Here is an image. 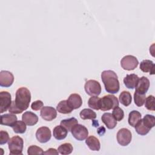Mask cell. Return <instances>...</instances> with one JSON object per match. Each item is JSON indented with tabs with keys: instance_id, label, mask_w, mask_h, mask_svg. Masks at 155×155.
<instances>
[{
	"instance_id": "1",
	"label": "cell",
	"mask_w": 155,
	"mask_h": 155,
	"mask_svg": "<svg viewBox=\"0 0 155 155\" xmlns=\"http://www.w3.org/2000/svg\"><path fill=\"white\" fill-rule=\"evenodd\" d=\"M101 79L107 92L117 93L120 88L119 81L116 73L113 70H104L101 73Z\"/></svg>"
},
{
	"instance_id": "2",
	"label": "cell",
	"mask_w": 155,
	"mask_h": 155,
	"mask_svg": "<svg viewBox=\"0 0 155 155\" xmlns=\"http://www.w3.org/2000/svg\"><path fill=\"white\" fill-rule=\"evenodd\" d=\"M31 101V93L28 88L22 87L16 91L15 102L16 107L22 111L26 110Z\"/></svg>"
},
{
	"instance_id": "3",
	"label": "cell",
	"mask_w": 155,
	"mask_h": 155,
	"mask_svg": "<svg viewBox=\"0 0 155 155\" xmlns=\"http://www.w3.org/2000/svg\"><path fill=\"white\" fill-rule=\"evenodd\" d=\"M10 154L19 155L22 154L24 140L22 137L18 136L12 137L8 141Z\"/></svg>"
},
{
	"instance_id": "4",
	"label": "cell",
	"mask_w": 155,
	"mask_h": 155,
	"mask_svg": "<svg viewBox=\"0 0 155 155\" xmlns=\"http://www.w3.org/2000/svg\"><path fill=\"white\" fill-rule=\"evenodd\" d=\"M118 106V99L114 95L107 94L100 99L99 107L102 111H108Z\"/></svg>"
},
{
	"instance_id": "5",
	"label": "cell",
	"mask_w": 155,
	"mask_h": 155,
	"mask_svg": "<svg viewBox=\"0 0 155 155\" xmlns=\"http://www.w3.org/2000/svg\"><path fill=\"white\" fill-rule=\"evenodd\" d=\"M84 89L86 93L90 96H97L101 92L100 83L94 79L87 81L85 84Z\"/></svg>"
},
{
	"instance_id": "6",
	"label": "cell",
	"mask_w": 155,
	"mask_h": 155,
	"mask_svg": "<svg viewBox=\"0 0 155 155\" xmlns=\"http://www.w3.org/2000/svg\"><path fill=\"white\" fill-rule=\"evenodd\" d=\"M139 61L133 55H126L120 61V65L125 70H133L137 67Z\"/></svg>"
},
{
	"instance_id": "7",
	"label": "cell",
	"mask_w": 155,
	"mask_h": 155,
	"mask_svg": "<svg viewBox=\"0 0 155 155\" xmlns=\"http://www.w3.org/2000/svg\"><path fill=\"white\" fill-rule=\"evenodd\" d=\"M116 137L118 143L121 146L125 147L128 145L131 142L132 134L128 129L126 128H122L118 131Z\"/></svg>"
},
{
	"instance_id": "8",
	"label": "cell",
	"mask_w": 155,
	"mask_h": 155,
	"mask_svg": "<svg viewBox=\"0 0 155 155\" xmlns=\"http://www.w3.org/2000/svg\"><path fill=\"white\" fill-rule=\"evenodd\" d=\"M71 133L73 136L78 140H85L88 135L87 128L81 124H77L71 130Z\"/></svg>"
},
{
	"instance_id": "9",
	"label": "cell",
	"mask_w": 155,
	"mask_h": 155,
	"mask_svg": "<svg viewBox=\"0 0 155 155\" xmlns=\"http://www.w3.org/2000/svg\"><path fill=\"white\" fill-rule=\"evenodd\" d=\"M12 97L10 93L6 91L0 92V113H2L9 109L12 104Z\"/></svg>"
},
{
	"instance_id": "10",
	"label": "cell",
	"mask_w": 155,
	"mask_h": 155,
	"mask_svg": "<svg viewBox=\"0 0 155 155\" xmlns=\"http://www.w3.org/2000/svg\"><path fill=\"white\" fill-rule=\"evenodd\" d=\"M51 137L50 129L47 127H39L36 132V137L41 143L47 142Z\"/></svg>"
},
{
	"instance_id": "11",
	"label": "cell",
	"mask_w": 155,
	"mask_h": 155,
	"mask_svg": "<svg viewBox=\"0 0 155 155\" xmlns=\"http://www.w3.org/2000/svg\"><path fill=\"white\" fill-rule=\"evenodd\" d=\"M14 81L13 74L8 71L2 70L0 72V85L3 87H10Z\"/></svg>"
},
{
	"instance_id": "12",
	"label": "cell",
	"mask_w": 155,
	"mask_h": 155,
	"mask_svg": "<svg viewBox=\"0 0 155 155\" xmlns=\"http://www.w3.org/2000/svg\"><path fill=\"white\" fill-rule=\"evenodd\" d=\"M40 115L43 119L47 121H51L56 117L57 111L52 107L45 106L41 108Z\"/></svg>"
},
{
	"instance_id": "13",
	"label": "cell",
	"mask_w": 155,
	"mask_h": 155,
	"mask_svg": "<svg viewBox=\"0 0 155 155\" xmlns=\"http://www.w3.org/2000/svg\"><path fill=\"white\" fill-rule=\"evenodd\" d=\"M149 87V79L145 76H142L140 79H139L137 82V84L135 87V92L141 94H145L148 91Z\"/></svg>"
},
{
	"instance_id": "14",
	"label": "cell",
	"mask_w": 155,
	"mask_h": 155,
	"mask_svg": "<svg viewBox=\"0 0 155 155\" xmlns=\"http://www.w3.org/2000/svg\"><path fill=\"white\" fill-rule=\"evenodd\" d=\"M69 105L73 109H78L81 107L82 100L81 96L77 93L71 94L67 100Z\"/></svg>"
},
{
	"instance_id": "15",
	"label": "cell",
	"mask_w": 155,
	"mask_h": 155,
	"mask_svg": "<svg viewBox=\"0 0 155 155\" xmlns=\"http://www.w3.org/2000/svg\"><path fill=\"white\" fill-rule=\"evenodd\" d=\"M22 120L28 126H33L37 124L38 117L31 111H25L22 116Z\"/></svg>"
},
{
	"instance_id": "16",
	"label": "cell",
	"mask_w": 155,
	"mask_h": 155,
	"mask_svg": "<svg viewBox=\"0 0 155 155\" xmlns=\"http://www.w3.org/2000/svg\"><path fill=\"white\" fill-rule=\"evenodd\" d=\"M101 120L108 129H113L117 125V120L110 113H104L101 117Z\"/></svg>"
},
{
	"instance_id": "17",
	"label": "cell",
	"mask_w": 155,
	"mask_h": 155,
	"mask_svg": "<svg viewBox=\"0 0 155 155\" xmlns=\"http://www.w3.org/2000/svg\"><path fill=\"white\" fill-rule=\"evenodd\" d=\"M139 77L136 74H127V76L124 79V85L127 88L130 89H133L135 88L137 82L139 80Z\"/></svg>"
},
{
	"instance_id": "18",
	"label": "cell",
	"mask_w": 155,
	"mask_h": 155,
	"mask_svg": "<svg viewBox=\"0 0 155 155\" xmlns=\"http://www.w3.org/2000/svg\"><path fill=\"white\" fill-rule=\"evenodd\" d=\"M17 121V117L15 114H4L1 116L0 123L1 125L12 127Z\"/></svg>"
},
{
	"instance_id": "19",
	"label": "cell",
	"mask_w": 155,
	"mask_h": 155,
	"mask_svg": "<svg viewBox=\"0 0 155 155\" xmlns=\"http://www.w3.org/2000/svg\"><path fill=\"white\" fill-rule=\"evenodd\" d=\"M85 143L88 148L94 151H97L101 148V143L99 139L94 136H90L86 138Z\"/></svg>"
},
{
	"instance_id": "20",
	"label": "cell",
	"mask_w": 155,
	"mask_h": 155,
	"mask_svg": "<svg viewBox=\"0 0 155 155\" xmlns=\"http://www.w3.org/2000/svg\"><path fill=\"white\" fill-rule=\"evenodd\" d=\"M140 69L144 73L150 72V74H154V64L148 59L143 60L140 63Z\"/></svg>"
},
{
	"instance_id": "21",
	"label": "cell",
	"mask_w": 155,
	"mask_h": 155,
	"mask_svg": "<svg viewBox=\"0 0 155 155\" xmlns=\"http://www.w3.org/2000/svg\"><path fill=\"white\" fill-rule=\"evenodd\" d=\"M68 131L61 125H57L53 128V134L54 137L57 140H62L67 135Z\"/></svg>"
},
{
	"instance_id": "22",
	"label": "cell",
	"mask_w": 155,
	"mask_h": 155,
	"mask_svg": "<svg viewBox=\"0 0 155 155\" xmlns=\"http://www.w3.org/2000/svg\"><path fill=\"white\" fill-rule=\"evenodd\" d=\"M57 111L62 114L70 113L73 109L69 105L67 100H63L60 101L56 107Z\"/></svg>"
},
{
	"instance_id": "23",
	"label": "cell",
	"mask_w": 155,
	"mask_h": 155,
	"mask_svg": "<svg viewBox=\"0 0 155 155\" xmlns=\"http://www.w3.org/2000/svg\"><path fill=\"white\" fill-rule=\"evenodd\" d=\"M141 119V114L137 110L131 111L128 115V124L131 127H134L137 123Z\"/></svg>"
},
{
	"instance_id": "24",
	"label": "cell",
	"mask_w": 155,
	"mask_h": 155,
	"mask_svg": "<svg viewBox=\"0 0 155 155\" xmlns=\"http://www.w3.org/2000/svg\"><path fill=\"white\" fill-rule=\"evenodd\" d=\"M119 99L120 102L124 106L128 107L130 105L132 101L131 93L127 91H123L119 95Z\"/></svg>"
},
{
	"instance_id": "25",
	"label": "cell",
	"mask_w": 155,
	"mask_h": 155,
	"mask_svg": "<svg viewBox=\"0 0 155 155\" xmlns=\"http://www.w3.org/2000/svg\"><path fill=\"white\" fill-rule=\"evenodd\" d=\"M77 124H78V121L75 117L63 119L60 122V124L64 127L68 131V132L71 131V128Z\"/></svg>"
},
{
	"instance_id": "26",
	"label": "cell",
	"mask_w": 155,
	"mask_h": 155,
	"mask_svg": "<svg viewBox=\"0 0 155 155\" xmlns=\"http://www.w3.org/2000/svg\"><path fill=\"white\" fill-rule=\"evenodd\" d=\"M80 117L83 120L91 119L93 120L96 117V113L90 108H84L79 113Z\"/></svg>"
},
{
	"instance_id": "27",
	"label": "cell",
	"mask_w": 155,
	"mask_h": 155,
	"mask_svg": "<svg viewBox=\"0 0 155 155\" xmlns=\"http://www.w3.org/2000/svg\"><path fill=\"white\" fill-rule=\"evenodd\" d=\"M12 128H13V131L18 134L24 133L27 129L26 124L23 120H17Z\"/></svg>"
},
{
	"instance_id": "28",
	"label": "cell",
	"mask_w": 155,
	"mask_h": 155,
	"mask_svg": "<svg viewBox=\"0 0 155 155\" xmlns=\"http://www.w3.org/2000/svg\"><path fill=\"white\" fill-rule=\"evenodd\" d=\"M73 150V146L70 143H64L61 144L58 148V152L63 155L70 154Z\"/></svg>"
},
{
	"instance_id": "29",
	"label": "cell",
	"mask_w": 155,
	"mask_h": 155,
	"mask_svg": "<svg viewBox=\"0 0 155 155\" xmlns=\"http://www.w3.org/2000/svg\"><path fill=\"white\" fill-rule=\"evenodd\" d=\"M135 130L136 133L140 135L144 136L149 133L150 131V129H148L147 127L144 125V124L142 122V119H141L135 125Z\"/></svg>"
},
{
	"instance_id": "30",
	"label": "cell",
	"mask_w": 155,
	"mask_h": 155,
	"mask_svg": "<svg viewBox=\"0 0 155 155\" xmlns=\"http://www.w3.org/2000/svg\"><path fill=\"white\" fill-rule=\"evenodd\" d=\"M142 122L145 127L151 130L154 126L155 117L153 115L146 114L142 119Z\"/></svg>"
},
{
	"instance_id": "31",
	"label": "cell",
	"mask_w": 155,
	"mask_h": 155,
	"mask_svg": "<svg viewBox=\"0 0 155 155\" xmlns=\"http://www.w3.org/2000/svg\"><path fill=\"white\" fill-rule=\"evenodd\" d=\"M100 99L101 98H99L97 96H91V97H90L88 101V107H90L91 108L94 110H100V107H99Z\"/></svg>"
},
{
	"instance_id": "32",
	"label": "cell",
	"mask_w": 155,
	"mask_h": 155,
	"mask_svg": "<svg viewBox=\"0 0 155 155\" xmlns=\"http://www.w3.org/2000/svg\"><path fill=\"white\" fill-rule=\"evenodd\" d=\"M145 94H139L136 92H134V104L137 107H142L145 101Z\"/></svg>"
},
{
	"instance_id": "33",
	"label": "cell",
	"mask_w": 155,
	"mask_h": 155,
	"mask_svg": "<svg viewBox=\"0 0 155 155\" xmlns=\"http://www.w3.org/2000/svg\"><path fill=\"white\" fill-rule=\"evenodd\" d=\"M112 115L117 121H120L124 117V112L123 110L118 106L113 108Z\"/></svg>"
},
{
	"instance_id": "34",
	"label": "cell",
	"mask_w": 155,
	"mask_h": 155,
	"mask_svg": "<svg viewBox=\"0 0 155 155\" xmlns=\"http://www.w3.org/2000/svg\"><path fill=\"white\" fill-rule=\"evenodd\" d=\"M145 107L148 110L154 111V97L153 95L148 96L145 101Z\"/></svg>"
},
{
	"instance_id": "35",
	"label": "cell",
	"mask_w": 155,
	"mask_h": 155,
	"mask_svg": "<svg viewBox=\"0 0 155 155\" xmlns=\"http://www.w3.org/2000/svg\"><path fill=\"white\" fill-rule=\"evenodd\" d=\"M27 154L28 155L32 154H43L44 151L42 149L36 145H31L28 148Z\"/></svg>"
},
{
	"instance_id": "36",
	"label": "cell",
	"mask_w": 155,
	"mask_h": 155,
	"mask_svg": "<svg viewBox=\"0 0 155 155\" xmlns=\"http://www.w3.org/2000/svg\"><path fill=\"white\" fill-rule=\"evenodd\" d=\"M9 135L6 131L1 130L0 132V144L3 145L9 140Z\"/></svg>"
},
{
	"instance_id": "37",
	"label": "cell",
	"mask_w": 155,
	"mask_h": 155,
	"mask_svg": "<svg viewBox=\"0 0 155 155\" xmlns=\"http://www.w3.org/2000/svg\"><path fill=\"white\" fill-rule=\"evenodd\" d=\"M44 107V103L41 100H38L33 102L31 105V108L33 110L38 111Z\"/></svg>"
},
{
	"instance_id": "38",
	"label": "cell",
	"mask_w": 155,
	"mask_h": 155,
	"mask_svg": "<svg viewBox=\"0 0 155 155\" xmlns=\"http://www.w3.org/2000/svg\"><path fill=\"white\" fill-rule=\"evenodd\" d=\"M8 111L9 113H12V114H20L21 113L22 111H21L16 105L15 104V101H12V104L8 109Z\"/></svg>"
},
{
	"instance_id": "39",
	"label": "cell",
	"mask_w": 155,
	"mask_h": 155,
	"mask_svg": "<svg viewBox=\"0 0 155 155\" xmlns=\"http://www.w3.org/2000/svg\"><path fill=\"white\" fill-rule=\"evenodd\" d=\"M44 154H58L59 152L58 150H56L55 148H50L48 149L47 151L44 152Z\"/></svg>"
}]
</instances>
